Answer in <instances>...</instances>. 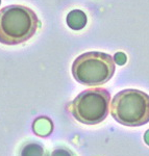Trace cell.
Returning <instances> with one entry per match:
<instances>
[{"instance_id":"1","label":"cell","mask_w":149,"mask_h":156,"mask_svg":"<svg viewBox=\"0 0 149 156\" xmlns=\"http://www.w3.org/2000/svg\"><path fill=\"white\" fill-rule=\"evenodd\" d=\"M40 21L31 9L12 4L0 11V43L18 45L28 41L39 28Z\"/></svg>"},{"instance_id":"7","label":"cell","mask_w":149,"mask_h":156,"mask_svg":"<svg viewBox=\"0 0 149 156\" xmlns=\"http://www.w3.org/2000/svg\"><path fill=\"white\" fill-rule=\"evenodd\" d=\"M51 156H73L71 151L67 149H55L53 152L51 153Z\"/></svg>"},{"instance_id":"3","label":"cell","mask_w":149,"mask_h":156,"mask_svg":"<svg viewBox=\"0 0 149 156\" xmlns=\"http://www.w3.org/2000/svg\"><path fill=\"white\" fill-rule=\"evenodd\" d=\"M115 70V62L112 55L98 51L80 54L72 65L74 79L89 87L107 83L113 77Z\"/></svg>"},{"instance_id":"9","label":"cell","mask_w":149,"mask_h":156,"mask_svg":"<svg viewBox=\"0 0 149 156\" xmlns=\"http://www.w3.org/2000/svg\"><path fill=\"white\" fill-rule=\"evenodd\" d=\"M144 138H145V142H146V144L149 145V130H147L145 133V136H144Z\"/></svg>"},{"instance_id":"5","label":"cell","mask_w":149,"mask_h":156,"mask_svg":"<svg viewBox=\"0 0 149 156\" xmlns=\"http://www.w3.org/2000/svg\"><path fill=\"white\" fill-rule=\"evenodd\" d=\"M67 24L73 30H80L87 24V16L80 9H73L67 16Z\"/></svg>"},{"instance_id":"2","label":"cell","mask_w":149,"mask_h":156,"mask_svg":"<svg viewBox=\"0 0 149 156\" xmlns=\"http://www.w3.org/2000/svg\"><path fill=\"white\" fill-rule=\"evenodd\" d=\"M112 117L121 125L138 127L149 122V95L135 89L115 95L111 104Z\"/></svg>"},{"instance_id":"6","label":"cell","mask_w":149,"mask_h":156,"mask_svg":"<svg viewBox=\"0 0 149 156\" xmlns=\"http://www.w3.org/2000/svg\"><path fill=\"white\" fill-rule=\"evenodd\" d=\"M21 156H44V149L37 143H29L23 147Z\"/></svg>"},{"instance_id":"4","label":"cell","mask_w":149,"mask_h":156,"mask_svg":"<svg viewBox=\"0 0 149 156\" xmlns=\"http://www.w3.org/2000/svg\"><path fill=\"white\" fill-rule=\"evenodd\" d=\"M111 94L102 87L88 89L70 103L68 109L75 120L85 125H96L107 119Z\"/></svg>"},{"instance_id":"8","label":"cell","mask_w":149,"mask_h":156,"mask_svg":"<svg viewBox=\"0 0 149 156\" xmlns=\"http://www.w3.org/2000/svg\"><path fill=\"white\" fill-rule=\"evenodd\" d=\"M115 58H116V62H118V65H124V62H126V56L124 53H122V52L116 53Z\"/></svg>"}]
</instances>
